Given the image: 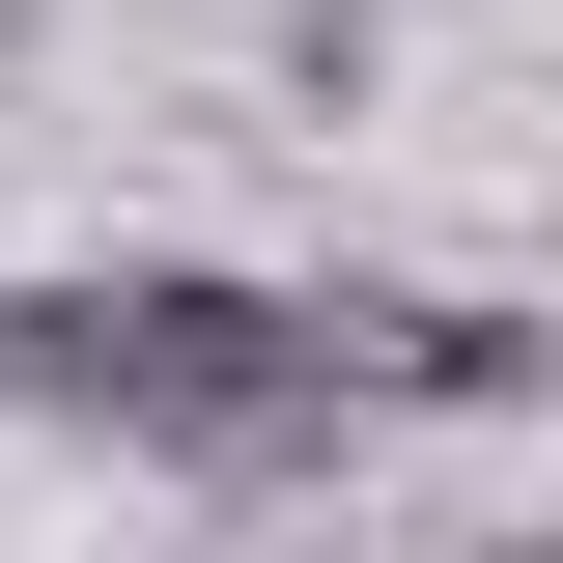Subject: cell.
Returning <instances> with one entry per match:
<instances>
[{
	"instance_id": "6da1fadb",
	"label": "cell",
	"mask_w": 563,
	"mask_h": 563,
	"mask_svg": "<svg viewBox=\"0 0 563 563\" xmlns=\"http://www.w3.org/2000/svg\"><path fill=\"white\" fill-rule=\"evenodd\" d=\"M0 395L141 422V451H310V422H339V339L254 310V282H29V310H0Z\"/></svg>"
}]
</instances>
